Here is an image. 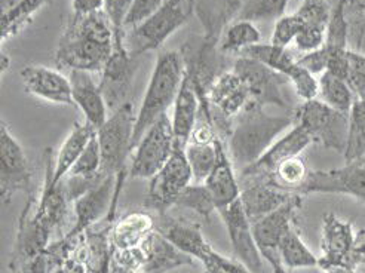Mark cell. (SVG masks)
Masks as SVG:
<instances>
[{
  "label": "cell",
  "instance_id": "1",
  "mask_svg": "<svg viewBox=\"0 0 365 273\" xmlns=\"http://www.w3.org/2000/svg\"><path fill=\"white\" fill-rule=\"evenodd\" d=\"M116 38L115 26L104 11L73 15L58 42L56 63L70 71L101 73L113 56Z\"/></svg>",
  "mask_w": 365,
  "mask_h": 273
},
{
  "label": "cell",
  "instance_id": "2",
  "mask_svg": "<svg viewBox=\"0 0 365 273\" xmlns=\"http://www.w3.org/2000/svg\"><path fill=\"white\" fill-rule=\"evenodd\" d=\"M296 125V112L269 115L264 107L248 103L229 130V155L240 172L257 162L281 135Z\"/></svg>",
  "mask_w": 365,
  "mask_h": 273
},
{
  "label": "cell",
  "instance_id": "3",
  "mask_svg": "<svg viewBox=\"0 0 365 273\" xmlns=\"http://www.w3.org/2000/svg\"><path fill=\"white\" fill-rule=\"evenodd\" d=\"M185 75L186 63L181 52L165 51L159 53L140 110L135 116L133 150L150 126L163 115H167L168 108L174 105Z\"/></svg>",
  "mask_w": 365,
  "mask_h": 273
},
{
  "label": "cell",
  "instance_id": "4",
  "mask_svg": "<svg viewBox=\"0 0 365 273\" xmlns=\"http://www.w3.org/2000/svg\"><path fill=\"white\" fill-rule=\"evenodd\" d=\"M195 11V0H168L152 18L123 34V43L133 57L159 49L185 26Z\"/></svg>",
  "mask_w": 365,
  "mask_h": 273
},
{
  "label": "cell",
  "instance_id": "5",
  "mask_svg": "<svg viewBox=\"0 0 365 273\" xmlns=\"http://www.w3.org/2000/svg\"><path fill=\"white\" fill-rule=\"evenodd\" d=\"M322 256L318 266L322 270L344 267L356 270L365 264V229L354 233L351 222H343L333 212L322 218Z\"/></svg>",
  "mask_w": 365,
  "mask_h": 273
},
{
  "label": "cell",
  "instance_id": "6",
  "mask_svg": "<svg viewBox=\"0 0 365 273\" xmlns=\"http://www.w3.org/2000/svg\"><path fill=\"white\" fill-rule=\"evenodd\" d=\"M232 70L244 81L251 103L262 107L275 105L288 113L297 110L289 96L293 85L281 73L248 57H240L235 61Z\"/></svg>",
  "mask_w": 365,
  "mask_h": 273
},
{
  "label": "cell",
  "instance_id": "7",
  "mask_svg": "<svg viewBox=\"0 0 365 273\" xmlns=\"http://www.w3.org/2000/svg\"><path fill=\"white\" fill-rule=\"evenodd\" d=\"M134 105L126 103L112 112L103 126L97 130V138L103 159V174L118 175L126 171V159L133 152L135 126Z\"/></svg>",
  "mask_w": 365,
  "mask_h": 273
},
{
  "label": "cell",
  "instance_id": "8",
  "mask_svg": "<svg viewBox=\"0 0 365 273\" xmlns=\"http://www.w3.org/2000/svg\"><path fill=\"white\" fill-rule=\"evenodd\" d=\"M296 123L303 126L314 143L344 153L349 135V115H344L317 98L303 101L297 107Z\"/></svg>",
  "mask_w": 365,
  "mask_h": 273
},
{
  "label": "cell",
  "instance_id": "9",
  "mask_svg": "<svg viewBox=\"0 0 365 273\" xmlns=\"http://www.w3.org/2000/svg\"><path fill=\"white\" fill-rule=\"evenodd\" d=\"M177 145L173 120L167 113L150 126L135 145L128 175L150 180L170 160Z\"/></svg>",
  "mask_w": 365,
  "mask_h": 273
},
{
  "label": "cell",
  "instance_id": "10",
  "mask_svg": "<svg viewBox=\"0 0 365 273\" xmlns=\"http://www.w3.org/2000/svg\"><path fill=\"white\" fill-rule=\"evenodd\" d=\"M190 183H193V175L185 148L177 145L170 160L150 178L144 207L158 214L167 212L168 208L175 207L178 196Z\"/></svg>",
  "mask_w": 365,
  "mask_h": 273
},
{
  "label": "cell",
  "instance_id": "11",
  "mask_svg": "<svg viewBox=\"0 0 365 273\" xmlns=\"http://www.w3.org/2000/svg\"><path fill=\"white\" fill-rule=\"evenodd\" d=\"M240 57H248L260 61L264 66L281 73L289 79L296 96L303 101L317 100L319 96V83L315 75L307 71L291 56L287 48H279L269 43H257L247 48L240 53Z\"/></svg>",
  "mask_w": 365,
  "mask_h": 273
},
{
  "label": "cell",
  "instance_id": "12",
  "mask_svg": "<svg viewBox=\"0 0 365 273\" xmlns=\"http://www.w3.org/2000/svg\"><path fill=\"white\" fill-rule=\"evenodd\" d=\"M300 195H349L365 204V156L328 171H310L297 190Z\"/></svg>",
  "mask_w": 365,
  "mask_h": 273
},
{
  "label": "cell",
  "instance_id": "13",
  "mask_svg": "<svg viewBox=\"0 0 365 273\" xmlns=\"http://www.w3.org/2000/svg\"><path fill=\"white\" fill-rule=\"evenodd\" d=\"M138 58L133 57L125 48L123 39H116L115 52L101 71L100 88L108 105V110L115 112L130 101L137 71Z\"/></svg>",
  "mask_w": 365,
  "mask_h": 273
},
{
  "label": "cell",
  "instance_id": "14",
  "mask_svg": "<svg viewBox=\"0 0 365 273\" xmlns=\"http://www.w3.org/2000/svg\"><path fill=\"white\" fill-rule=\"evenodd\" d=\"M0 193L2 201L8 204L16 192H30L31 170L24 149L9 131L8 125L2 122L0 126Z\"/></svg>",
  "mask_w": 365,
  "mask_h": 273
},
{
  "label": "cell",
  "instance_id": "15",
  "mask_svg": "<svg viewBox=\"0 0 365 273\" xmlns=\"http://www.w3.org/2000/svg\"><path fill=\"white\" fill-rule=\"evenodd\" d=\"M312 143V138L304 131L303 126L296 123L293 128L273 143L272 148L257 162H254L252 165L240 172V183L257 180L272 183V177L281 163L289 158L302 155L307 145Z\"/></svg>",
  "mask_w": 365,
  "mask_h": 273
},
{
  "label": "cell",
  "instance_id": "16",
  "mask_svg": "<svg viewBox=\"0 0 365 273\" xmlns=\"http://www.w3.org/2000/svg\"><path fill=\"white\" fill-rule=\"evenodd\" d=\"M218 214L226 226L235 259L245 264L252 273H263V256L254 239L252 223L240 199L230 207L218 211Z\"/></svg>",
  "mask_w": 365,
  "mask_h": 273
},
{
  "label": "cell",
  "instance_id": "17",
  "mask_svg": "<svg viewBox=\"0 0 365 273\" xmlns=\"http://www.w3.org/2000/svg\"><path fill=\"white\" fill-rule=\"evenodd\" d=\"M250 100V93L244 81L233 70L220 73L207 91V101L211 107L214 123L218 119L232 123Z\"/></svg>",
  "mask_w": 365,
  "mask_h": 273
},
{
  "label": "cell",
  "instance_id": "18",
  "mask_svg": "<svg viewBox=\"0 0 365 273\" xmlns=\"http://www.w3.org/2000/svg\"><path fill=\"white\" fill-rule=\"evenodd\" d=\"M302 201L303 195L296 193L287 204L252 223L254 239L257 242L263 259L279 254V244L284 236L293 229L296 212L302 207Z\"/></svg>",
  "mask_w": 365,
  "mask_h": 273
},
{
  "label": "cell",
  "instance_id": "19",
  "mask_svg": "<svg viewBox=\"0 0 365 273\" xmlns=\"http://www.w3.org/2000/svg\"><path fill=\"white\" fill-rule=\"evenodd\" d=\"M20 76L29 94L53 104L75 105L70 78L61 71L45 66H27Z\"/></svg>",
  "mask_w": 365,
  "mask_h": 273
},
{
  "label": "cell",
  "instance_id": "20",
  "mask_svg": "<svg viewBox=\"0 0 365 273\" xmlns=\"http://www.w3.org/2000/svg\"><path fill=\"white\" fill-rule=\"evenodd\" d=\"M112 226H94L85 232L70 256L85 267L86 273H113L112 264L116 248L110 238Z\"/></svg>",
  "mask_w": 365,
  "mask_h": 273
},
{
  "label": "cell",
  "instance_id": "21",
  "mask_svg": "<svg viewBox=\"0 0 365 273\" xmlns=\"http://www.w3.org/2000/svg\"><path fill=\"white\" fill-rule=\"evenodd\" d=\"M215 145V167L208 175V178L204 181V185L207 186L218 212L238 201L241 196V183L240 177L236 175V168L233 165L229 150L226 149V144L220 138H217Z\"/></svg>",
  "mask_w": 365,
  "mask_h": 273
},
{
  "label": "cell",
  "instance_id": "22",
  "mask_svg": "<svg viewBox=\"0 0 365 273\" xmlns=\"http://www.w3.org/2000/svg\"><path fill=\"white\" fill-rule=\"evenodd\" d=\"M68 78L75 104L82 110L85 120L98 130L110 116L100 83L94 81L93 73L82 70H71Z\"/></svg>",
  "mask_w": 365,
  "mask_h": 273
},
{
  "label": "cell",
  "instance_id": "23",
  "mask_svg": "<svg viewBox=\"0 0 365 273\" xmlns=\"http://www.w3.org/2000/svg\"><path fill=\"white\" fill-rule=\"evenodd\" d=\"M241 185L245 186L241 187L240 201L251 223L278 210L296 195V192L285 190L275 183L263 180L245 181Z\"/></svg>",
  "mask_w": 365,
  "mask_h": 273
},
{
  "label": "cell",
  "instance_id": "24",
  "mask_svg": "<svg viewBox=\"0 0 365 273\" xmlns=\"http://www.w3.org/2000/svg\"><path fill=\"white\" fill-rule=\"evenodd\" d=\"M155 220L156 230L165 236L178 249L189 254L195 260H202L207 256V252L212 248L204 238L199 226L195 223L171 217L168 211L159 214Z\"/></svg>",
  "mask_w": 365,
  "mask_h": 273
},
{
  "label": "cell",
  "instance_id": "25",
  "mask_svg": "<svg viewBox=\"0 0 365 273\" xmlns=\"http://www.w3.org/2000/svg\"><path fill=\"white\" fill-rule=\"evenodd\" d=\"M199 113L200 94L193 75L186 68V75L174 103V113L171 118L177 144L180 148H186V144L189 143Z\"/></svg>",
  "mask_w": 365,
  "mask_h": 273
},
{
  "label": "cell",
  "instance_id": "26",
  "mask_svg": "<svg viewBox=\"0 0 365 273\" xmlns=\"http://www.w3.org/2000/svg\"><path fill=\"white\" fill-rule=\"evenodd\" d=\"M148 252V260L143 267V273H171L180 267L193 266L195 259L189 254L178 249L160 232L155 230L144 241Z\"/></svg>",
  "mask_w": 365,
  "mask_h": 273
},
{
  "label": "cell",
  "instance_id": "27",
  "mask_svg": "<svg viewBox=\"0 0 365 273\" xmlns=\"http://www.w3.org/2000/svg\"><path fill=\"white\" fill-rule=\"evenodd\" d=\"M156 230V220L145 211H133L113 223L110 238L116 249L135 248L144 244Z\"/></svg>",
  "mask_w": 365,
  "mask_h": 273
},
{
  "label": "cell",
  "instance_id": "28",
  "mask_svg": "<svg viewBox=\"0 0 365 273\" xmlns=\"http://www.w3.org/2000/svg\"><path fill=\"white\" fill-rule=\"evenodd\" d=\"M97 134V130L93 125H89L86 120L83 123H76L75 128L66 137L61 148L53 158V167H52V181L53 183H61L67 177L71 167L75 165L76 160L81 158L83 150L86 149L88 143L93 140Z\"/></svg>",
  "mask_w": 365,
  "mask_h": 273
},
{
  "label": "cell",
  "instance_id": "29",
  "mask_svg": "<svg viewBox=\"0 0 365 273\" xmlns=\"http://www.w3.org/2000/svg\"><path fill=\"white\" fill-rule=\"evenodd\" d=\"M318 83H319V97L322 103L336 108V110L344 115L351 113L356 97L348 82L341 78L331 75V73L324 71L318 79Z\"/></svg>",
  "mask_w": 365,
  "mask_h": 273
},
{
  "label": "cell",
  "instance_id": "30",
  "mask_svg": "<svg viewBox=\"0 0 365 273\" xmlns=\"http://www.w3.org/2000/svg\"><path fill=\"white\" fill-rule=\"evenodd\" d=\"M279 259L287 269H299V267H315L318 266V259L314 252L307 248V245L300 238L299 232L293 227L279 244L278 248Z\"/></svg>",
  "mask_w": 365,
  "mask_h": 273
},
{
  "label": "cell",
  "instance_id": "31",
  "mask_svg": "<svg viewBox=\"0 0 365 273\" xmlns=\"http://www.w3.org/2000/svg\"><path fill=\"white\" fill-rule=\"evenodd\" d=\"M262 34L254 23L236 20L225 30L220 41L222 53H241L250 46L262 43Z\"/></svg>",
  "mask_w": 365,
  "mask_h": 273
},
{
  "label": "cell",
  "instance_id": "32",
  "mask_svg": "<svg viewBox=\"0 0 365 273\" xmlns=\"http://www.w3.org/2000/svg\"><path fill=\"white\" fill-rule=\"evenodd\" d=\"M48 0H21L6 12H2V41L6 42L12 36L23 31Z\"/></svg>",
  "mask_w": 365,
  "mask_h": 273
},
{
  "label": "cell",
  "instance_id": "33",
  "mask_svg": "<svg viewBox=\"0 0 365 273\" xmlns=\"http://www.w3.org/2000/svg\"><path fill=\"white\" fill-rule=\"evenodd\" d=\"M288 0H242L236 20L260 23L279 20L285 15Z\"/></svg>",
  "mask_w": 365,
  "mask_h": 273
},
{
  "label": "cell",
  "instance_id": "34",
  "mask_svg": "<svg viewBox=\"0 0 365 273\" xmlns=\"http://www.w3.org/2000/svg\"><path fill=\"white\" fill-rule=\"evenodd\" d=\"M185 153L192 170L193 183H204L214 170L217 162L215 141L208 144L189 141L185 148Z\"/></svg>",
  "mask_w": 365,
  "mask_h": 273
},
{
  "label": "cell",
  "instance_id": "35",
  "mask_svg": "<svg viewBox=\"0 0 365 273\" xmlns=\"http://www.w3.org/2000/svg\"><path fill=\"white\" fill-rule=\"evenodd\" d=\"M346 162L365 156V101L355 98L349 113V135L344 150Z\"/></svg>",
  "mask_w": 365,
  "mask_h": 273
},
{
  "label": "cell",
  "instance_id": "36",
  "mask_svg": "<svg viewBox=\"0 0 365 273\" xmlns=\"http://www.w3.org/2000/svg\"><path fill=\"white\" fill-rule=\"evenodd\" d=\"M175 207L190 210L205 220H210L211 214L217 211L212 197L204 183H190L178 196Z\"/></svg>",
  "mask_w": 365,
  "mask_h": 273
},
{
  "label": "cell",
  "instance_id": "37",
  "mask_svg": "<svg viewBox=\"0 0 365 273\" xmlns=\"http://www.w3.org/2000/svg\"><path fill=\"white\" fill-rule=\"evenodd\" d=\"M309 172L310 171L307 170L306 160L302 158V155H299L294 158H289L281 163L272 177V183H275L277 186L285 190L297 193V190L307 178Z\"/></svg>",
  "mask_w": 365,
  "mask_h": 273
},
{
  "label": "cell",
  "instance_id": "38",
  "mask_svg": "<svg viewBox=\"0 0 365 273\" xmlns=\"http://www.w3.org/2000/svg\"><path fill=\"white\" fill-rule=\"evenodd\" d=\"M68 177H82V178H97L103 175V159L97 134L93 137L86 145V149L71 167Z\"/></svg>",
  "mask_w": 365,
  "mask_h": 273
},
{
  "label": "cell",
  "instance_id": "39",
  "mask_svg": "<svg viewBox=\"0 0 365 273\" xmlns=\"http://www.w3.org/2000/svg\"><path fill=\"white\" fill-rule=\"evenodd\" d=\"M333 5L330 0H302L296 14L302 18L304 26L325 29L330 23Z\"/></svg>",
  "mask_w": 365,
  "mask_h": 273
},
{
  "label": "cell",
  "instance_id": "40",
  "mask_svg": "<svg viewBox=\"0 0 365 273\" xmlns=\"http://www.w3.org/2000/svg\"><path fill=\"white\" fill-rule=\"evenodd\" d=\"M303 27L304 23L296 12L291 15H284L277 21L275 29H273L270 43L279 48H288L289 43L296 42Z\"/></svg>",
  "mask_w": 365,
  "mask_h": 273
},
{
  "label": "cell",
  "instance_id": "41",
  "mask_svg": "<svg viewBox=\"0 0 365 273\" xmlns=\"http://www.w3.org/2000/svg\"><path fill=\"white\" fill-rule=\"evenodd\" d=\"M148 260L144 244L135 248L115 249L113 254V273H140Z\"/></svg>",
  "mask_w": 365,
  "mask_h": 273
},
{
  "label": "cell",
  "instance_id": "42",
  "mask_svg": "<svg viewBox=\"0 0 365 273\" xmlns=\"http://www.w3.org/2000/svg\"><path fill=\"white\" fill-rule=\"evenodd\" d=\"M167 2L168 0H134L125 16L123 31L133 30L141 26L144 21H148Z\"/></svg>",
  "mask_w": 365,
  "mask_h": 273
},
{
  "label": "cell",
  "instance_id": "43",
  "mask_svg": "<svg viewBox=\"0 0 365 273\" xmlns=\"http://www.w3.org/2000/svg\"><path fill=\"white\" fill-rule=\"evenodd\" d=\"M346 82L356 98L365 101V56L349 49V70Z\"/></svg>",
  "mask_w": 365,
  "mask_h": 273
},
{
  "label": "cell",
  "instance_id": "44",
  "mask_svg": "<svg viewBox=\"0 0 365 273\" xmlns=\"http://www.w3.org/2000/svg\"><path fill=\"white\" fill-rule=\"evenodd\" d=\"M134 0H104V12L115 26L118 38H123V21Z\"/></svg>",
  "mask_w": 365,
  "mask_h": 273
},
{
  "label": "cell",
  "instance_id": "45",
  "mask_svg": "<svg viewBox=\"0 0 365 273\" xmlns=\"http://www.w3.org/2000/svg\"><path fill=\"white\" fill-rule=\"evenodd\" d=\"M328 58H330V53H328L325 46H322L317 51L303 53L300 58H297V61L302 67H304L307 71L312 73V75L321 76L324 71H327Z\"/></svg>",
  "mask_w": 365,
  "mask_h": 273
},
{
  "label": "cell",
  "instance_id": "46",
  "mask_svg": "<svg viewBox=\"0 0 365 273\" xmlns=\"http://www.w3.org/2000/svg\"><path fill=\"white\" fill-rule=\"evenodd\" d=\"M349 43H354V49L365 56V20L349 23Z\"/></svg>",
  "mask_w": 365,
  "mask_h": 273
},
{
  "label": "cell",
  "instance_id": "47",
  "mask_svg": "<svg viewBox=\"0 0 365 273\" xmlns=\"http://www.w3.org/2000/svg\"><path fill=\"white\" fill-rule=\"evenodd\" d=\"M73 15H88L104 11V0H71Z\"/></svg>",
  "mask_w": 365,
  "mask_h": 273
},
{
  "label": "cell",
  "instance_id": "48",
  "mask_svg": "<svg viewBox=\"0 0 365 273\" xmlns=\"http://www.w3.org/2000/svg\"><path fill=\"white\" fill-rule=\"evenodd\" d=\"M18 273H51L45 252L38 257H34L33 260L27 262L24 266H21Z\"/></svg>",
  "mask_w": 365,
  "mask_h": 273
},
{
  "label": "cell",
  "instance_id": "49",
  "mask_svg": "<svg viewBox=\"0 0 365 273\" xmlns=\"http://www.w3.org/2000/svg\"><path fill=\"white\" fill-rule=\"evenodd\" d=\"M215 252L217 251L214 248H211L207 252V256L200 260V263H202V266H204V273H227L220 264L217 263Z\"/></svg>",
  "mask_w": 365,
  "mask_h": 273
},
{
  "label": "cell",
  "instance_id": "50",
  "mask_svg": "<svg viewBox=\"0 0 365 273\" xmlns=\"http://www.w3.org/2000/svg\"><path fill=\"white\" fill-rule=\"evenodd\" d=\"M51 273H86L85 267L73 257L66 260L61 266L53 269Z\"/></svg>",
  "mask_w": 365,
  "mask_h": 273
},
{
  "label": "cell",
  "instance_id": "51",
  "mask_svg": "<svg viewBox=\"0 0 365 273\" xmlns=\"http://www.w3.org/2000/svg\"><path fill=\"white\" fill-rule=\"evenodd\" d=\"M264 260L272 266L273 273H289L288 269L282 264V262L279 259V254H277V256H269Z\"/></svg>",
  "mask_w": 365,
  "mask_h": 273
},
{
  "label": "cell",
  "instance_id": "52",
  "mask_svg": "<svg viewBox=\"0 0 365 273\" xmlns=\"http://www.w3.org/2000/svg\"><path fill=\"white\" fill-rule=\"evenodd\" d=\"M325 273H356V270H351V269H344V267H333L325 270Z\"/></svg>",
  "mask_w": 365,
  "mask_h": 273
},
{
  "label": "cell",
  "instance_id": "53",
  "mask_svg": "<svg viewBox=\"0 0 365 273\" xmlns=\"http://www.w3.org/2000/svg\"><path fill=\"white\" fill-rule=\"evenodd\" d=\"M0 64H2V73H5L8 68H9V58L6 57V53H2V58H0Z\"/></svg>",
  "mask_w": 365,
  "mask_h": 273
},
{
  "label": "cell",
  "instance_id": "54",
  "mask_svg": "<svg viewBox=\"0 0 365 273\" xmlns=\"http://www.w3.org/2000/svg\"><path fill=\"white\" fill-rule=\"evenodd\" d=\"M365 0H349V6H356L359 4H364Z\"/></svg>",
  "mask_w": 365,
  "mask_h": 273
},
{
  "label": "cell",
  "instance_id": "55",
  "mask_svg": "<svg viewBox=\"0 0 365 273\" xmlns=\"http://www.w3.org/2000/svg\"><path fill=\"white\" fill-rule=\"evenodd\" d=\"M354 9H356V11H365V2H364V4H359V5H356V6H354Z\"/></svg>",
  "mask_w": 365,
  "mask_h": 273
},
{
  "label": "cell",
  "instance_id": "56",
  "mask_svg": "<svg viewBox=\"0 0 365 273\" xmlns=\"http://www.w3.org/2000/svg\"><path fill=\"white\" fill-rule=\"evenodd\" d=\"M174 273H187V272H175V270H174Z\"/></svg>",
  "mask_w": 365,
  "mask_h": 273
},
{
  "label": "cell",
  "instance_id": "57",
  "mask_svg": "<svg viewBox=\"0 0 365 273\" xmlns=\"http://www.w3.org/2000/svg\"><path fill=\"white\" fill-rule=\"evenodd\" d=\"M140 273H143V272H140Z\"/></svg>",
  "mask_w": 365,
  "mask_h": 273
},
{
  "label": "cell",
  "instance_id": "58",
  "mask_svg": "<svg viewBox=\"0 0 365 273\" xmlns=\"http://www.w3.org/2000/svg\"><path fill=\"white\" fill-rule=\"evenodd\" d=\"M364 273H365V272H364Z\"/></svg>",
  "mask_w": 365,
  "mask_h": 273
}]
</instances>
